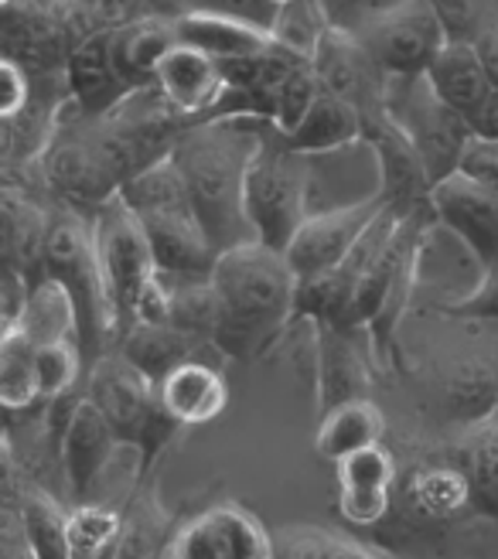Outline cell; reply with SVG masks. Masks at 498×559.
<instances>
[{"label":"cell","instance_id":"cell-17","mask_svg":"<svg viewBox=\"0 0 498 559\" xmlns=\"http://www.w3.org/2000/svg\"><path fill=\"white\" fill-rule=\"evenodd\" d=\"M66 82L79 106H93L99 114H106L120 96L130 93L114 55V32L96 27L90 35L72 38L66 59Z\"/></svg>","mask_w":498,"mask_h":559},{"label":"cell","instance_id":"cell-1","mask_svg":"<svg viewBox=\"0 0 498 559\" xmlns=\"http://www.w3.org/2000/svg\"><path fill=\"white\" fill-rule=\"evenodd\" d=\"M263 123V117L202 120L191 123L171 151L218 253L257 239L246 218V167L257 154Z\"/></svg>","mask_w":498,"mask_h":559},{"label":"cell","instance_id":"cell-18","mask_svg":"<svg viewBox=\"0 0 498 559\" xmlns=\"http://www.w3.org/2000/svg\"><path fill=\"white\" fill-rule=\"evenodd\" d=\"M157 396L181 427H202L229 403L226 376L205 358H191L157 382Z\"/></svg>","mask_w":498,"mask_h":559},{"label":"cell","instance_id":"cell-7","mask_svg":"<svg viewBox=\"0 0 498 559\" xmlns=\"http://www.w3.org/2000/svg\"><path fill=\"white\" fill-rule=\"evenodd\" d=\"M386 75H424L434 55L448 45L444 24L437 21L427 0H406L396 11L372 21L355 35Z\"/></svg>","mask_w":498,"mask_h":559},{"label":"cell","instance_id":"cell-36","mask_svg":"<svg viewBox=\"0 0 498 559\" xmlns=\"http://www.w3.org/2000/svg\"><path fill=\"white\" fill-rule=\"evenodd\" d=\"M321 90H324V86H321V79H318L311 59H308V62H300V66L281 82V90H276L273 127L281 130V133H294V130L304 123V117L311 114V106L318 103Z\"/></svg>","mask_w":498,"mask_h":559},{"label":"cell","instance_id":"cell-23","mask_svg":"<svg viewBox=\"0 0 498 559\" xmlns=\"http://www.w3.org/2000/svg\"><path fill=\"white\" fill-rule=\"evenodd\" d=\"M17 328L35 345H55V342L79 345V311H75V300L62 280H55L48 273H42L35 280L32 290H27Z\"/></svg>","mask_w":498,"mask_h":559},{"label":"cell","instance_id":"cell-10","mask_svg":"<svg viewBox=\"0 0 498 559\" xmlns=\"http://www.w3.org/2000/svg\"><path fill=\"white\" fill-rule=\"evenodd\" d=\"M117 447H123L117 427L109 424L106 413L86 393H82L69 416L62 447H59L66 495L72 501H90V491L99 481V474L109 467V461H114Z\"/></svg>","mask_w":498,"mask_h":559},{"label":"cell","instance_id":"cell-12","mask_svg":"<svg viewBox=\"0 0 498 559\" xmlns=\"http://www.w3.org/2000/svg\"><path fill=\"white\" fill-rule=\"evenodd\" d=\"M154 86L188 123L212 120L229 93L223 62H215L212 55L191 45H175L164 55V62L154 72Z\"/></svg>","mask_w":498,"mask_h":559},{"label":"cell","instance_id":"cell-11","mask_svg":"<svg viewBox=\"0 0 498 559\" xmlns=\"http://www.w3.org/2000/svg\"><path fill=\"white\" fill-rule=\"evenodd\" d=\"M379 209L382 202H369V205H352V209H335V212H315L304 218L300 229L284 249V257L290 270L297 273V280H308V276H318L331 266H339L352 253L358 236L369 229V222L376 218Z\"/></svg>","mask_w":498,"mask_h":559},{"label":"cell","instance_id":"cell-22","mask_svg":"<svg viewBox=\"0 0 498 559\" xmlns=\"http://www.w3.org/2000/svg\"><path fill=\"white\" fill-rule=\"evenodd\" d=\"M386 433V419L376 409V403H369L366 396L339 403L321 413V424L315 433V451L321 461L339 464L342 457L363 451V447L382 443Z\"/></svg>","mask_w":498,"mask_h":559},{"label":"cell","instance_id":"cell-26","mask_svg":"<svg viewBox=\"0 0 498 559\" xmlns=\"http://www.w3.org/2000/svg\"><path fill=\"white\" fill-rule=\"evenodd\" d=\"M171 512L161 506L151 485H141L123 509V525L117 539V559H157L171 546Z\"/></svg>","mask_w":498,"mask_h":559},{"label":"cell","instance_id":"cell-16","mask_svg":"<svg viewBox=\"0 0 498 559\" xmlns=\"http://www.w3.org/2000/svg\"><path fill=\"white\" fill-rule=\"evenodd\" d=\"M175 32L181 45H191L215 62H236V59H253L276 45L270 27L249 24L242 17L212 11V8H188L175 14Z\"/></svg>","mask_w":498,"mask_h":559},{"label":"cell","instance_id":"cell-8","mask_svg":"<svg viewBox=\"0 0 498 559\" xmlns=\"http://www.w3.org/2000/svg\"><path fill=\"white\" fill-rule=\"evenodd\" d=\"M171 559H273V533L236 501H218L175 528Z\"/></svg>","mask_w":498,"mask_h":559},{"label":"cell","instance_id":"cell-28","mask_svg":"<svg viewBox=\"0 0 498 559\" xmlns=\"http://www.w3.org/2000/svg\"><path fill=\"white\" fill-rule=\"evenodd\" d=\"M48 222L51 215H45L32 202V194L14 188L4 191V257L11 270H21L24 276L32 270H42Z\"/></svg>","mask_w":498,"mask_h":559},{"label":"cell","instance_id":"cell-21","mask_svg":"<svg viewBox=\"0 0 498 559\" xmlns=\"http://www.w3.org/2000/svg\"><path fill=\"white\" fill-rule=\"evenodd\" d=\"M205 345L212 342L199 338V334H191V331H181L175 324H133L114 352L130 358L151 382H161L168 372L185 366V361L199 358V348Z\"/></svg>","mask_w":498,"mask_h":559},{"label":"cell","instance_id":"cell-6","mask_svg":"<svg viewBox=\"0 0 498 559\" xmlns=\"http://www.w3.org/2000/svg\"><path fill=\"white\" fill-rule=\"evenodd\" d=\"M386 114L396 120V127L410 136V144L427 164L430 181H444L458 171L461 151L472 136V120L461 117L444 99L434 93L427 75H400L390 79L382 96Z\"/></svg>","mask_w":498,"mask_h":559},{"label":"cell","instance_id":"cell-34","mask_svg":"<svg viewBox=\"0 0 498 559\" xmlns=\"http://www.w3.org/2000/svg\"><path fill=\"white\" fill-rule=\"evenodd\" d=\"M123 512L96 506V501H75L69 509V546L72 559H99L120 539Z\"/></svg>","mask_w":498,"mask_h":559},{"label":"cell","instance_id":"cell-4","mask_svg":"<svg viewBox=\"0 0 498 559\" xmlns=\"http://www.w3.org/2000/svg\"><path fill=\"white\" fill-rule=\"evenodd\" d=\"M86 396L106 413L117 427L120 440L137 447L141 467L147 471L157 451L168 443L171 430L181 427L178 419L164 409L157 396V382H151L130 358L120 352H106L86 369Z\"/></svg>","mask_w":498,"mask_h":559},{"label":"cell","instance_id":"cell-44","mask_svg":"<svg viewBox=\"0 0 498 559\" xmlns=\"http://www.w3.org/2000/svg\"><path fill=\"white\" fill-rule=\"evenodd\" d=\"M270 4H273L276 11H281V8H287V4H297V0H270Z\"/></svg>","mask_w":498,"mask_h":559},{"label":"cell","instance_id":"cell-3","mask_svg":"<svg viewBox=\"0 0 498 559\" xmlns=\"http://www.w3.org/2000/svg\"><path fill=\"white\" fill-rule=\"evenodd\" d=\"M246 218L257 242L287 249L308 218V157L266 120L257 154L246 167Z\"/></svg>","mask_w":498,"mask_h":559},{"label":"cell","instance_id":"cell-40","mask_svg":"<svg viewBox=\"0 0 498 559\" xmlns=\"http://www.w3.org/2000/svg\"><path fill=\"white\" fill-rule=\"evenodd\" d=\"M27 106H32V72L4 55L0 62V117L14 120Z\"/></svg>","mask_w":498,"mask_h":559},{"label":"cell","instance_id":"cell-45","mask_svg":"<svg viewBox=\"0 0 498 559\" xmlns=\"http://www.w3.org/2000/svg\"><path fill=\"white\" fill-rule=\"evenodd\" d=\"M99 559H117V546H109V549H106V552H103Z\"/></svg>","mask_w":498,"mask_h":559},{"label":"cell","instance_id":"cell-25","mask_svg":"<svg viewBox=\"0 0 498 559\" xmlns=\"http://www.w3.org/2000/svg\"><path fill=\"white\" fill-rule=\"evenodd\" d=\"M318 389H321V409L339 403L358 400L366 389V369L355 345L348 342V331L335 324H318Z\"/></svg>","mask_w":498,"mask_h":559},{"label":"cell","instance_id":"cell-31","mask_svg":"<svg viewBox=\"0 0 498 559\" xmlns=\"http://www.w3.org/2000/svg\"><path fill=\"white\" fill-rule=\"evenodd\" d=\"M413 506L430 519H451L472 506V481L461 464H437L413 474Z\"/></svg>","mask_w":498,"mask_h":559},{"label":"cell","instance_id":"cell-24","mask_svg":"<svg viewBox=\"0 0 498 559\" xmlns=\"http://www.w3.org/2000/svg\"><path fill=\"white\" fill-rule=\"evenodd\" d=\"M366 130L363 109L352 106L348 99L321 90L318 103L311 106V114L304 117V123L294 133H284L290 140V147L300 154H321V151H335L345 147L352 140H358Z\"/></svg>","mask_w":498,"mask_h":559},{"label":"cell","instance_id":"cell-27","mask_svg":"<svg viewBox=\"0 0 498 559\" xmlns=\"http://www.w3.org/2000/svg\"><path fill=\"white\" fill-rule=\"evenodd\" d=\"M0 403L8 413H27L42 403L38 382V345L11 324L0 338Z\"/></svg>","mask_w":498,"mask_h":559},{"label":"cell","instance_id":"cell-38","mask_svg":"<svg viewBox=\"0 0 498 559\" xmlns=\"http://www.w3.org/2000/svg\"><path fill=\"white\" fill-rule=\"evenodd\" d=\"M427 4L444 24L448 41H478L495 24L488 0H427Z\"/></svg>","mask_w":498,"mask_h":559},{"label":"cell","instance_id":"cell-29","mask_svg":"<svg viewBox=\"0 0 498 559\" xmlns=\"http://www.w3.org/2000/svg\"><path fill=\"white\" fill-rule=\"evenodd\" d=\"M461 471L472 481V506L498 519V419L475 424L461 443Z\"/></svg>","mask_w":498,"mask_h":559},{"label":"cell","instance_id":"cell-32","mask_svg":"<svg viewBox=\"0 0 498 559\" xmlns=\"http://www.w3.org/2000/svg\"><path fill=\"white\" fill-rule=\"evenodd\" d=\"M448 413L461 424L475 427L491 419L498 406V372L485 361H464V366L448 379Z\"/></svg>","mask_w":498,"mask_h":559},{"label":"cell","instance_id":"cell-15","mask_svg":"<svg viewBox=\"0 0 498 559\" xmlns=\"http://www.w3.org/2000/svg\"><path fill=\"white\" fill-rule=\"evenodd\" d=\"M339 471V512L345 522L369 528L390 515V491L396 461L382 443L363 447L335 464Z\"/></svg>","mask_w":498,"mask_h":559},{"label":"cell","instance_id":"cell-14","mask_svg":"<svg viewBox=\"0 0 498 559\" xmlns=\"http://www.w3.org/2000/svg\"><path fill=\"white\" fill-rule=\"evenodd\" d=\"M144 222V233L154 253V266L164 276H205L212 273L218 249L212 246L195 205L164 209L137 215Z\"/></svg>","mask_w":498,"mask_h":559},{"label":"cell","instance_id":"cell-30","mask_svg":"<svg viewBox=\"0 0 498 559\" xmlns=\"http://www.w3.org/2000/svg\"><path fill=\"white\" fill-rule=\"evenodd\" d=\"M273 559H382V556L321 525H284L273 533Z\"/></svg>","mask_w":498,"mask_h":559},{"label":"cell","instance_id":"cell-35","mask_svg":"<svg viewBox=\"0 0 498 559\" xmlns=\"http://www.w3.org/2000/svg\"><path fill=\"white\" fill-rule=\"evenodd\" d=\"M328 14L318 0H297V4H287L276 11L273 21V38L287 45L290 51L304 55V59H315V51L328 32Z\"/></svg>","mask_w":498,"mask_h":559},{"label":"cell","instance_id":"cell-43","mask_svg":"<svg viewBox=\"0 0 498 559\" xmlns=\"http://www.w3.org/2000/svg\"><path fill=\"white\" fill-rule=\"evenodd\" d=\"M472 130L485 133V136H498V90L488 93V99L482 103V109L472 117Z\"/></svg>","mask_w":498,"mask_h":559},{"label":"cell","instance_id":"cell-33","mask_svg":"<svg viewBox=\"0 0 498 559\" xmlns=\"http://www.w3.org/2000/svg\"><path fill=\"white\" fill-rule=\"evenodd\" d=\"M171 284V324L199 334L215 345L218 331V294L212 276H168Z\"/></svg>","mask_w":498,"mask_h":559},{"label":"cell","instance_id":"cell-19","mask_svg":"<svg viewBox=\"0 0 498 559\" xmlns=\"http://www.w3.org/2000/svg\"><path fill=\"white\" fill-rule=\"evenodd\" d=\"M424 75L434 86V93L467 120L478 114L488 93L495 90L475 41H448L434 55V62L427 66Z\"/></svg>","mask_w":498,"mask_h":559},{"label":"cell","instance_id":"cell-39","mask_svg":"<svg viewBox=\"0 0 498 559\" xmlns=\"http://www.w3.org/2000/svg\"><path fill=\"white\" fill-rule=\"evenodd\" d=\"M458 175L498 191V136H485V133L467 136L458 160Z\"/></svg>","mask_w":498,"mask_h":559},{"label":"cell","instance_id":"cell-2","mask_svg":"<svg viewBox=\"0 0 498 559\" xmlns=\"http://www.w3.org/2000/svg\"><path fill=\"white\" fill-rule=\"evenodd\" d=\"M209 276L218 294V352L233 358L257 355L294 318L297 273L290 270L284 249L257 239L233 246L218 253Z\"/></svg>","mask_w":498,"mask_h":559},{"label":"cell","instance_id":"cell-13","mask_svg":"<svg viewBox=\"0 0 498 559\" xmlns=\"http://www.w3.org/2000/svg\"><path fill=\"white\" fill-rule=\"evenodd\" d=\"M430 212L472 242L485 266H498V191L464 175H448L430 188Z\"/></svg>","mask_w":498,"mask_h":559},{"label":"cell","instance_id":"cell-5","mask_svg":"<svg viewBox=\"0 0 498 559\" xmlns=\"http://www.w3.org/2000/svg\"><path fill=\"white\" fill-rule=\"evenodd\" d=\"M90 226H93V249L103 276V290L109 300V318H114L117 345H120V338L133 328V311L137 300H141V290L157 273L154 253L144 233V222L120 199V191L96 205Z\"/></svg>","mask_w":498,"mask_h":559},{"label":"cell","instance_id":"cell-20","mask_svg":"<svg viewBox=\"0 0 498 559\" xmlns=\"http://www.w3.org/2000/svg\"><path fill=\"white\" fill-rule=\"evenodd\" d=\"M175 45H181L178 32H175V14L151 11L144 17L117 27L114 55H117V66H120V75L127 79V86L130 90L151 86L157 66L164 62V55H168Z\"/></svg>","mask_w":498,"mask_h":559},{"label":"cell","instance_id":"cell-37","mask_svg":"<svg viewBox=\"0 0 498 559\" xmlns=\"http://www.w3.org/2000/svg\"><path fill=\"white\" fill-rule=\"evenodd\" d=\"M82 372H86V358H82L75 342H55L38 345V382H42V400H62L79 385Z\"/></svg>","mask_w":498,"mask_h":559},{"label":"cell","instance_id":"cell-41","mask_svg":"<svg viewBox=\"0 0 498 559\" xmlns=\"http://www.w3.org/2000/svg\"><path fill=\"white\" fill-rule=\"evenodd\" d=\"M458 314H482V318H498V266L488 270L485 284L467 297L464 304L454 307Z\"/></svg>","mask_w":498,"mask_h":559},{"label":"cell","instance_id":"cell-42","mask_svg":"<svg viewBox=\"0 0 498 559\" xmlns=\"http://www.w3.org/2000/svg\"><path fill=\"white\" fill-rule=\"evenodd\" d=\"M478 55H482V62L488 69V79H491V86L498 90V21L488 27V32L475 41Z\"/></svg>","mask_w":498,"mask_h":559},{"label":"cell","instance_id":"cell-9","mask_svg":"<svg viewBox=\"0 0 498 559\" xmlns=\"http://www.w3.org/2000/svg\"><path fill=\"white\" fill-rule=\"evenodd\" d=\"M488 276L485 260L464 242L451 226H444L434 212L417 239V253H413V290L430 287L440 300L464 304Z\"/></svg>","mask_w":498,"mask_h":559}]
</instances>
